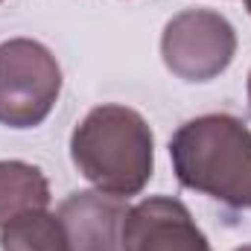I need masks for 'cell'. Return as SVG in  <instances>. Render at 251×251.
Returning <instances> with one entry per match:
<instances>
[{"label":"cell","instance_id":"cell-1","mask_svg":"<svg viewBox=\"0 0 251 251\" xmlns=\"http://www.w3.org/2000/svg\"><path fill=\"white\" fill-rule=\"evenodd\" d=\"M70 158L100 193L128 199L149 184L155 170L152 128L128 105H97L70 134Z\"/></svg>","mask_w":251,"mask_h":251},{"label":"cell","instance_id":"cell-2","mask_svg":"<svg viewBox=\"0 0 251 251\" xmlns=\"http://www.w3.org/2000/svg\"><path fill=\"white\" fill-rule=\"evenodd\" d=\"M178 184L225 207L251 210V128L231 114H204L170 140Z\"/></svg>","mask_w":251,"mask_h":251},{"label":"cell","instance_id":"cell-3","mask_svg":"<svg viewBox=\"0 0 251 251\" xmlns=\"http://www.w3.org/2000/svg\"><path fill=\"white\" fill-rule=\"evenodd\" d=\"M62 94L56 56L32 38L0 44V123L9 128L41 126Z\"/></svg>","mask_w":251,"mask_h":251},{"label":"cell","instance_id":"cell-4","mask_svg":"<svg viewBox=\"0 0 251 251\" xmlns=\"http://www.w3.org/2000/svg\"><path fill=\"white\" fill-rule=\"evenodd\" d=\"M237 56V32L231 21L213 9H184L167 21L161 35V59L184 82H210L225 73Z\"/></svg>","mask_w":251,"mask_h":251},{"label":"cell","instance_id":"cell-5","mask_svg":"<svg viewBox=\"0 0 251 251\" xmlns=\"http://www.w3.org/2000/svg\"><path fill=\"white\" fill-rule=\"evenodd\" d=\"M126 251H210L207 237L173 196H149L128 207L123 222Z\"/></svg>","mask_w":251,"mask_h":251},{"label":"cell","instance_id":"cell-6","mask_svg":"<svg viewBox=\"0 0 251 251\" xmlns=\"http://www.w3.org/2000/svg\"><path fill=\"white\" fill-rule=\"evenodd\" d=\"M128 213L126 199L85 190L73 193L59 204V222L70 251H126L123 222Z\"/></svg>","mask_w":251,"mask_h":251},{"label":"cell","instance_id":"cell-7","mask_svg":"<svg viewBox=\"0 0 251 251\" xmlns=\"http://www.w3.org/2000/svg\"><path fill=\"white\" fill-rule=\"evenodd\" d=\"M50 184L44 173L26 161H0V228L18 216L47 210Z\"/></svg>","mask_w":251,"mask_h":251},{"label":"cell","instance_id":"cell-8","mask_svg":"<svg viewBox=\"0 0 251 251\" xmlns=\"http://www.w3.org/2000/svg\"><path fill=\"white\" fill-rule=\"evenodd\" d=\"M0 249L3 251H70L62 222L56 213L35 210L18 216L0 228Z\"/></svg>","mask_w":251,"mask_h":251},{"label":"cell","instance_id":"cell-9","mask_svg":"<svg viewBox=\"0 0 251 251\" xmlns=\"http://www.w3.org/2000/svg\"><path fill=\"white\" fill-rule=\"evenodd\" d=\"M249 105H251V73H249Z\"/></svg>","mask_w":251,"mask_h":251},{"label":"cell","instance_id":"cell-10","mask_svg":"<svg viewBox=\"0 0 251 251\" xmlns=\"http://www.w3.org/2000/svg\"><path fill=\"white\" fill-rule=\"evenodd\" d=\"M234 251H251V246H240V249H234Z\"/></svg>","mask_w":251,"mask_h":251},{"label":"cell","instance_id":"cell-11","mask_svg":"<svg viewBox=\"0 0 251 251\" xmlns=\"http://www.w3.org/2000/svg\"><path fill=\"white\" fill-rule=\"evenodd\" d=\"M246 6H249V15H251V0H246Z\"/></svg>","mask_w":251,"mask_h":251},{"label":"cell","instance_id":"cell-12","mask_svg":"<svg viewBox=\"0 0 251 251\" xmlns=\"http://www.w3.org/2000/svg\"><path fill=\"white\" fill-rule=\"evenodd\" d=\"M0 3H3V0H0Z\"/></svg>","mask_w":251,"mask_h":251}]
</instances>
